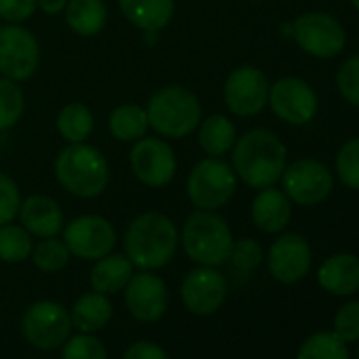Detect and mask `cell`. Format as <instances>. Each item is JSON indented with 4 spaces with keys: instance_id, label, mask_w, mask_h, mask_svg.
<instances>
[{
    "instance_id": "5bb4252c",
    "label": "cell",
    "mask_w": 359,
    "mask_h": 359,
    "mask_svg": "<svg viewBox=\"0 0 359 359\" xmlns=\"http://www.w3.org/2000/svg\"><path fill=\"white\" fill-rule=\"evenodd\" d=\"M62 239L70 254L81 260H97L110 254L116 245V229L112 222L97 214H83L64 224Z\"/></svg>"
},
{
    "instance_id": "9c48e42d",
    "label": "cell",
    "mask_w": 359,
    "mask_h": 359,
    "mask_svg": "<svg viewBox=\"0 0 359 359\" xmlns=\"http://www.w3.org/2000/svg\"><path fill=\"white\" fill-rule=\"evenodd\" d=\"M129 167L140 184L148 189H165L177 173V156L165 137H148L133 142Z\"/></svg>"
},
{
    "instance_id": "7402d4cb",
    "label": "cell",
    "mask_w": 359,
    "mask_h": 359,
    "mask_svg": "<svg viewBox=\"0 0 359 359\" xmlns=\"http://www.w3.org/2000/svg\"><path fill=\"white\" fill-rule=\"evenodd\" d=\"M135 266L131 264V260L125 254H106L102 258L95 260L91 273H89V281L93 292L100 294H118L127 287L129 279L133 277Z\"/></svg>"
},
{
    "instance_id": "cb8c5ba5",
    "label": "cell",
    "mask_w": 359,
    "mask_h": 359,
    "mask_svg": "<svg viewBox=\"0 0 359 359\" xmlns=\"http://www.w3.org/2000/svg\"><path fill=\"white\" fill-rule=\"evenodd\" d=\"M237 125L226 114H210L197 127L199 148L208 156H224L237 142Z\"/></svg>"
},
{
    "instance_id": "d6986e66",
    "label": "cell",
    "mask_w": 359,
    "mask_h": 359,
    "mask_svg": "<svg viewBox=\"0 0 359 359\" xmlns=\"http://www.w3.org/2000/svg\"><path fill=\"white\" fill-rule=\"evenodd\" d=\"M252 222L266 235H279L292 220V201L277 187L260 189L252 201Z\"/></svg>"
},
{
    "instance_id": "ab89813d",
    "label": "cell",
    "mask_w": 359,
    "mask_h": 359,
    "mask_svg": "<svg viewBox=\"0 0 359 359\" xmlns=\"http://www.w3.org/2000/svg\"><path fill=\"white\" fill-rule=\"evenodd\" d=\"M36 5L47 15H60V13H64L68 0H36Z\"/></svg>"
},
{
    "instance_id": "4316f807",
    "label": "cell",
    "mask_w": 359,
    "mask_h": 359,
    "mask_svg": "<svg viewBox=\"0 0 359 359\" xmlns=\"http://www.w3.org/2000/svg\"><path fill=\"white\" fill-rule=\"evenodd\" d=\"M55 127H57V133L62 135L64 142L81 144V142H87L89 135L93 133L95 118H93V112L87 104L70 102V104L62 106V110L57 112Z\"/></svg>"
},
{
    "instance_id": "52a82bcc",
    "label": "cell",
    "mask_w": 359,
    "mask_h": 359,
    "mask_svg": "<svg viewBox=\"0 0 359 359\" xmlns=\"http://www.w3.org/2000/svg\"><path fill=\"white\" fill-rule=\"evenodd\" d=\"M292 39L298 49L315 60H334L346 47L344 26L325 11H306L292 22Z\"/></svg>"
},
{
    "instance_id": "6da1fadb",
    "label": "cell",
    "mask_w": 359,
    "mask_h": 359,
    "mask_svg": "<svg viewBox=\"0 0 359 359\" xmlns=\"http://www.w3.org/2000/svg\"><path fill=\"white\" fill-rule=\"evenodd\" d=\"M231 165L239 182L254 191L275 187L287 167V148L275 131L254 127L237 135L231 150Z\"/></svg>"
},
{
    "instance_id": "e575fe53",
    "label": "cell",
    "mask_w": 359,
    "mask_h": 359,
    "mask_svg": "<svg viewBox=\"0 0 359 359\" xmlns=\"http://www.w3.org/2000/svg\"><path fill=\"white\" fill-rule=\"evenodd\" d=\"M22 201L24 197H22L20 184L9 173L0 171V226L18 220Z\"/></svg>"
},
{
    "instance_id": "ffe728a7",
    "label": "cell",
    "mask_w": 359,
    "mask_h": 359,
    "mask_svg": "<svg viewBox=\"0 0 359 359\" xmlns=\"http://www.w3.org/2000/svg\"><path fill=\"white\" fill-rule=\"evenodd\" d=\"M317 283L332 296H353L359 292V256L340 252L325 258L317 271Z\"/></svg>"
},
{
    "instance_id": "d4e9b609",
    "label": "cell",
    "mask_w": 359,
    "mask_h": 359,
    "mask_svg": "<svg viewBox=\"0 0 359 359\" xmlns=\"http://www.w3.org/2000/svg\"><path fill=\"white\" fill-rule=\"evenodd\" d=\"M64 18L76 36L91 39L104 30L108 22V7L104 0H68Z\"/></svg>"
},
{
    "instance_id": "4fadbf2b",
    "label": "cell",
    "mask_w": 359,
    "mask_h": 359,
    "mask_svg": "<svg viewBox=\"0 0 359 359\" xmlns=\"http://www.w3.org/2000/svg\"><path fill=\"white\" fill-rule=\"evenodd\" d=\"M273 114L287 125H309L319 112V97L315 89L298 76H283L271 83L269 104Z\"/></svg>"
},
{
    "instance_id": "8d00e7d4",
    "label": "cell",
    "mask_w": 359,
    "mask_h": 359,
    "mask_svg": "<svg viewBox=\"0 0 359 359\" xmlns=\"http://www.w3.org/2000/svg\"><path fill=\"white\" fill-rule=\"evenodd\" d=\"M334 334L346 344L359 340V300L344 302L334 315Z\"/></svg>"
},
{
    "instance_id": "7c38bea8",
    "label": "cell",
    "mask_w": 359,
    "mask_h": 359,
    "mask_svg": "<svg viewBox=\"0 0 359 359\" xmlns=\"http://www.w3.org/2000/svg\"><path fill=\"white\" fill-rule=\"evenodd\" d=\"M271 81L258 66L243 64L235 68L224 81V104L231 114L248 118L260 114L269 104Z\"/></svg>"
},
{
    "instance_id": "ac0fdd59",
    "label": "cell",
    "mask_w": 359,
    "mask_h": 359,
    "mask_svg": "<svg viewBox=\"0 0 359 359\" xmlns=\"http://www.w3.org/2000/svg\"><path fill=\"white\" fill-rule=\"evenodd\" d=\"M20 224L39 239L57 237L64 231V210L62 205L49 195H30L22 201L20 208Z\"/></svg>"
},
{
    "instance_id": "f1b7e54d",
    "label": "cell",
    "mask_w": 359,
    "mask_h": 359,
    "mask_svg": "<svg viewBox=\"0 0 359 359\" xmlns=\"http://www.w3.org/2000/svg\"><path fill=\"white\" fill-rule=\"evenodd\" d=\"M296 359H348V348L334 332H315L300 344Z\"/></svg>"
},
{
    "instance_id": "60d3db41",
    "label": "cell",
    "mask_w": 359,
    "mask_h": 359,
    "mask_svg": "<svg viewBox=\"0 0 359 359\" xmlns=\"http://www.w3.org/2000/svg\"><path fill=\"white\" fill-rule=\"evenodd\" d=\"M348 3H351V5H353V9L359 13V0H348Z\"/></svg>"
},
{
    "instance_id": "74e56055",
    "label": "cell",
    "mask_w": 359,
    "mask_h": 359,
    "mask_svg": "<svg viewBox=\"0 0 359 359\" xmlns=\"http://www.w3.org/2000/svg\"><path fill=\"white\" fill-rule=\"evenodd\" d=\"M36 9V0H0V20L5 24H26Z\"/></svg>"
},
{
    "instance_id": "2e32d148",
    "label": "cell",
    "mask_w": 359,
    "mask_h": 359,
    "mask_svg": "<svg viewBox=\"0 0 359 359\" xmlns=\"http://www.w3.org/2000/svg\"><path fill=\"white\" fill-rule=\"evenodd\" d=\"M313 264L309 241L298 233H279L266 254V266L275 281L294 285L302 281Z\"/></svg>"
},
{
    "instance_id": "3957f363",
    "label": "cell",
    "mask_w": 359,
    "mask_h": 359,
    "mask_svg": "<svg viewBox=\"0 0 359 359\" xmlns=\"http://www.w3.org/2000/svg\"><path fill=\"white\" fill-rule=\"evenodd\" d=\"M57 184L79 199L100 197L110 182V165L106 156L91 144H68L53 163Z\"/></svg>"
},
{
    "instance_id": "7a4b0ae2",
    "label": "cell",
    "mask_w": 359,
    "mask_h": 359,
    "mask_svg": "<svg viewBox=\"0 0 359 359\" xmlns=\"http://www.w3.org/2000/svg\"><path fill=\"white\" fill-rule=\"evenodd\" d=\"M180 243L175 222L161 212H144L135 216L125 235L123 250L131 264L140 271H156L171 262Z\"/></svg>"
},
{
    "instance_id": "f546056e",
    "label": "cell",
    "mask_w": 359,
    "mask_h": 359,
    "mask_svg": "<svg viewBox=\"0 0 359 359\" xmlns=\"http://www.w3.org/2000/svg\"><path fill=\"white\" fill-rule=\"evenodd\" d=\"M26 110V95L20 83L0 76V131L13 129Z\"/></svg>"
},
{
    "instance_id": "1f68e13d",
    "label": "cell",
    "mask_w": 359,
    "mask_h": 359,
    "mask_svg": "<svg viewBox=\"0 0 359 359\" xmlns=\"http://www.w3.org/2000/svg\"><path fill=\"white\" fill-rule=\"evenodd\" d=\"M334 171L346 189L359 191V135L348 137L338 148L334 158Z\"/></svg>"
},
{
    "instance_id": "d6a6232c",
    "label": "cell",
    "mask_w": 359,
    "mask_h": 359,
    "mask_svg": "<svg viewBox=\"0 0 359 359\" xmlns=\"http://www.w3.org/2000/svg\"><path fill=\"white\" fill-rule=\"evenodd\" d=\"M62 359H108V353L100 338L81 332L62 344Z\"/></svg>"
},
{
    "instance_id": "4dcf8cb0",
    "label": "cell",
    "mask_w": 359,
    "mask_h": 359,
    "mask_svg": "<svg viewBox=\"0 0 359 359\" xmlns=\"http://www.w3.org/2000/svg\"><path fill=\"white\" fill-rule=\"evenodd\" d=\"M70 250L60 237H47L41 239L32 250V262L43 273H60L70 262Z\"/></svg>"
},
{
    "instance_id": "603a6c76",
    "label": "cell",
    "mask_w": 359,
    "mask_h": 359,
    "mask_svg": "<svg viewBox=\"0 0 359 359\" xmlns=\"http://www.w3.org/2000/svg\"><path fill=\"white\" fill-rule=\"evenodd\" d=\"M112 315H114V309L106 294L87 292L81 298H76V302L72 304L70 321H72V327H76L79 332L93 334L106 327Z\"/></svg>"
},
{
    "instance_id": "ba28073f",
    "label": "cell",
    "mask_w": 359,
    "mask_h": 359,
    "mask_svg": "<svg viewBox=\"0 0 359 359\" xmlns=\"http://www.w3.org/2000/svg\"><path fill=\"white\" fill-rule=\"evenodd\" d=\"M279 182L292 205L315 208L332 195L334 173L323 161L304 156L294 163H287Z\"/></svg>"
},
{
    "instance_id": "8fae6325",
    "label": "cell",
    "mask_w": 359,
    "mask_h": 359,
    "mask_svg": "<svg viewBox=\"0 0 359 359\" xmlns=\"http://www.w3.org/2000/svg\"><path fill=\"white\" fill-rule=\"evenodd\" d=\"M41 66V45L24 24L0 26V76L30 81Z\"/></svg>"
},
{
    "instance_id": "836d02e7",
    "label": "cell",
    "mask_w": 359,
    "mask_h": 359,
    "mask_svg": "<svg viewBox=\"0 0 359 359\" xmlns=\"http://www.w3.org/2000/svg\"><path fill=\"white\" fill-rule=\"evenodd\" d=\"M262 260H264V250L256 239L243 237V239L233 243V252H231L229 262L237 273L248 275V273L256 271L262 264Z\"/></svg>"
},
{
    "instance_id": "30bf717a",
    "label": "cell",
    "mask_w": 359,
    "mask_h": 359,
    "mask_svg": "<svg viewBox=\"0 0 359 359\" xmlns=\"http://www.w3.org/2000/svg\"><path fill=\"white\" fill-rule=\"evenodd\" d=\"M72 321L64 304L53 300H39L22 315V334L39 351L62 348L70 338Z\"/></svg>"
},
{
    "instance_id": "8992f818",
    "label": "cell",
    "mask_w": 359,
    "mask_h": 359,
    "mask_svg": "<svg viewBox=\"0 0 359 359\" xmlns=\"http://www.w3.org/2000/svg\"><path fill=\"white\" fill-rule=\"evenodd\" d=\"M239 177L222 156H205L195 163L187 177V197L195 210L218 212L231 203L237 193Z\"/></svg>"
},
{
    "instance_id": "83f0119b",
    "label": "cell",
    "mask_w": 359,
    "mask_h": 359,
    "mask_svg": "<svg viewBox=\"0 0 359 359\" xmlns=\"http://www.w3.org/2000/svg\"><path fill=\"white\" fill-rule=\"evenodd\" d=\"M34 237L15 222L0 226V260L9 264L26 262L32 256Z\"/></svg>"
},
{
    "instance_id": "7bdbcfd3",
    "label": "cell",
    "mask_w": 359,
    "mask_h": 359,
    "mask_svg": "<svg viewBox=\"0 0 359 359\" xmlns=\"http://www.w3.org/2000/svg\"><path fill=\"white\" fill-rule=\"evenodd\" d=\"M357 359H359V348H357Z\"/></svg>"
},
{
    "instance_id": "44dd1931",
    "label": "cell",
    "mask_w": 359,
    "mask_h": 359,
    "mask_svg": "<svg viewBox=\"0 0 359 359\" xmlns=\"http://www.w3.org/2000/svg\"><path fill=\"white\" fill-rule=\"evenodd\" d=\"M118 9L133 28L158 34L173 20L175 0H118Z\"/></svg>"
},
{
    "instance_id": "5b68a950",
    "label": "cell",
    "mask_w": 359,
    "mask_h": 359,
    "mask_svg": "<svg viewBox=\"0 0 359 359\" xmlns=\"http://www.w3.org/2000/svg\"><path fill=\"white\" fill-rule=\"evenodd\" d=\"M180 243L195 264L218 269L229 262L235 237L229 222L218 212L195 210L182 224Z\"/></svg>"
},
{
    "instance_id": "d590c367",
    "label": "cell",
    "mask_w": 359,
    "mask_h": 359,
    "mask_svg": "<svg viewBox=\"0 0 359 359\" xmlns=\"http://www.w3.org/2000/svg\"><path fill=\"white\" fill-rule=\"evenodd\" d=\"M336 87L346 104L359 108V55H353L340 64L336 72Z\"/></svg>"
},
{
    "instance_id": "484cf974",
    "label": "cell",
    "mask_w": 359,
    "mask_h": 359,
    "mask_svg": "<svg viewBox=\"0 0 359 359\" xmlns=\"http://www.w3.org/2000/svg\"><path fill=\"white\" fill-rule=\"evenodd\" d=\"M148 114L146 108L133 102L116 106L108 116V131L116 142L133 144L148 135Z\"/></svg>"
},
{
    "instance_id": "f35d334b",
    "label": "cell",
    "mask_w": 359,
    "mask_h": 359,
    "mask_svg": "<svg viewBox=\"0 0 359 359\" xmlns=\"http://www.w3.org/2000/svg\"><path fill=\"white\" fill-rule=\"evenodd\" d=\"M123 359H169V355L165 353V348H161L156 342H150V340H137L133 342Z\"/></svg>"
},
{
    "instance_id": "277c9868",
    "label": "cell",
    "mask_w": 359,
    "mask_h": 359,
    "mask_svg": "<svg viewBox=\"0 0 359 359\" xmlns=\"http://www.w3.org/2000/svg\"><path fill=\"white\" fill-rule=\"evenodd\" d=\"M150 129L165 140H184L197 131L203 108L199 97L182 85H165L156 89L146 104Z\"/></svg>"
},
{
    "instance_id": "e0dca14e",
    "label": "cell",
    "mask_w": 359,
    "mask_h": 359,
    "mask_svg": "<svg viewBox=\"0 0 359 359\" xmlns=\"http://www.w3.org/2000/svg\"><path fill=\"white\" fill-rule=\"evenodd\" d=\"M125 304L133 319L152 323L158 321L169 306V292L165 281L152 271L133 273L125 287Z\"/></svg>"
},
{
    "instance_id": "9a60e30c",
    "label": "cell",
    "mask_w": 359,
    "mask_h": 359,
    "mask_svg": "<svg viewBox=\"0 0 359 359\" xmlns=\"http://www.w3.org/2000/svg\"><path fill=\"white\" fill-rule=\"evenodd\" d=\"M229 283L216 266H195L180 285V298L189 313L197 317L214 315L226 300Z\"/></svg>"
},
{
    "instance_id": "b9f144b4",
    "label": "cell",
    "mask_w": 359,
    "mask_h": 359,
    "mask_svg": "<svg viewBox=\"0 0 359 359\" xmlns=\"http://www.w3.org/2000/svg\"><path fill=\"white\" fill-rule=\"evenodd\" d=\"M250 3H260V0H250Z\"/></svg>"
}]
</instances>
